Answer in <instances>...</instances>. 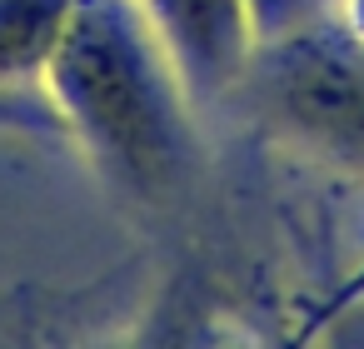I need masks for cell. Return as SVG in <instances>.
I'll return each instance as SVG.
<instances>
[{
  "mask_svg": "<svg viewBox=\"0 0 364 349\" xmlns=\"http://www.w3.org/2000/svg\"><path fill=\"white\" fill-rule=\"evenodd\" d=\"M65 95L95 150L140 190H155L175 175L185 150L180 110L150 60V45L140 41V26L115 0L80 11L65 41Z\"/></svg>",
  "mask_w": 364,
  "mask_h": 349,
  "instance_id": "obj_1",
  "label": "cell"
},
{
  "mask_svg": "<svg viewBox=\"0 0 364 349\" xmlns=\"http://www.w3.org/2000/svg\"><path fill=\"white\" fill-rule=\"evenodd\" d=\"M255 95L264 115L319 160L364 175V41L324 16L314 0H299L269 26L250 60Z\"/></svg>",
  "mask_w": 364,
  "mask_h": 349,
  "instance_id": "obj_2",
  "label": "cell"
},
{
  "mask_svg": "<svg viewBox=\"0 0 364 349\" xmlns=\"http://www.w3.org/2000/svg\"><path fill=\"white\" fill-rule=\"evenodd\" d=\"M339 21H344V26L364 41V0H344V16H339Z\"/></svg>",
  "mask_w": 364,
  "mask_h": 349,
  "instance_id": "obj_3",
  "label": "cell"
}]
</instances>
